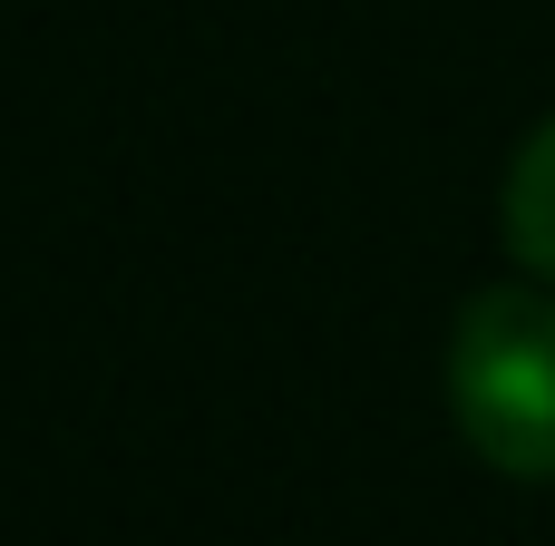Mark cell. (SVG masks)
<instances>
[{"label": "cell", "mask_w": 555, "mask_h": 546, "mask_svg": "<svg viewBox=\"0 0 555 546\" xmlns=\"http://www.w3.org/2000/svg\"><path fill=\"white\" fill-rule=\"evenodd\" d=\"M449 420L498 479H555V283H488L449 322Z\"/></svg>", "instance_id": "1"}, {"label": "cell", "mask_w": 555, "mask_h": 546, "mask_svg": "<svg viewBox=\"0 0 555 546\" xmlns=\"http://www.w3.org/2000/svg\"><path fill=\"white\" fill-rule=\"evenodd\" d=\"M498 234H507V254H517L537 283H555V117H546V127H527V137H517V156H507Z\"/></svg>", "instance_id": "2"}]
</instances>
